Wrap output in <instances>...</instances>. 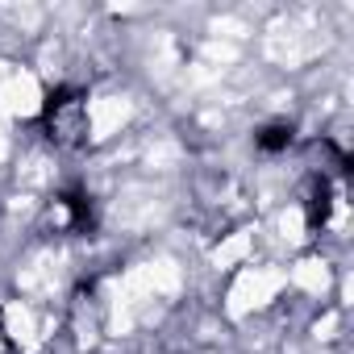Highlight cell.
Instances as JSON below:
<instances>
[{
  "mask_svg": "<svg viewBox=\"0 0 354 354\" xmlns=\"http://www.w3.org/2000/svg\"><path fill=\"white\" fill-rule=\"evenodd\" d=\"M38 121H42V133H46L55 146L75 150V146H84V138H88V96H84L80 88H55V92L46 96Z\"/></svg>",
  "mask_w": 354,
  "mask_h": 354,
  "instance_id": "6da1fadb",
  "label": "cell"
},
{
  "mask_svg": "<svg viewBox=\"0 0 354 354\" xmlns=\"http://www.w3.org/2000/svg\"><path fill=\"white\" fill-rule=\"evenodd\" d=\"M59 209H63V217H67V225H71L75 234H92L96 209H92V196H88L84 188H67V192L59 196Z\"/></svg>",
  "mask_w": 354,
  "mask_h": 354,
  "instance_id": "7a4b0ae2",
  "label": "cell"
},
{
  "mask_svg": "<svg viewBox=\"0 0 354 354\" xmlns=\"http://www.w3.org/2000/svg\"><path fill=\"white\" fill-rule=\"evenodd\" d=\"M292 142H296L292 121H267V125H259V133H254V146H259L263 154H283Z\"/></svg>",
  "mask_w": 354,
  "mask_h": 354,
  "instance_id": "3957f363",
  "label": "cell"
},
{
  "mask_svg": "<svg viewBox=\"0 0 354 354\" xmlns=\"http://www.w3.org/2000/svg\"><path fill=\"white\" fill-rule=\"evenodd\" d=\"M329 201H333V188H329L325 175H321V180L308 184V205H304V213H308V230H321V225L329 221Z\"/></svg>",
  "mask_w": 354,
  "mask_h": 354,
  "instance_id": "277c9868",
  "label": "cell"
}]
</instances>
